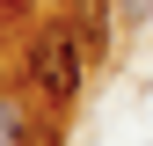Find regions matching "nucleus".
<instances>
[{"instance_id":"nucleus-1","label":"nucleus","mask_w":153,"mask_h":146,"mask_svg":"<svg viewBox=\"0 0 153 146\" xmlns=\"http://www.w3.org/2000/svg\"><path fill=\"white\" fill-rule=\"evenodd\" d=\"M22 66H29V88L44 102H73L80 95V80H88V36H73L66 22H44L29 36V51H22Z\"/></svg>"}]
</instances>
